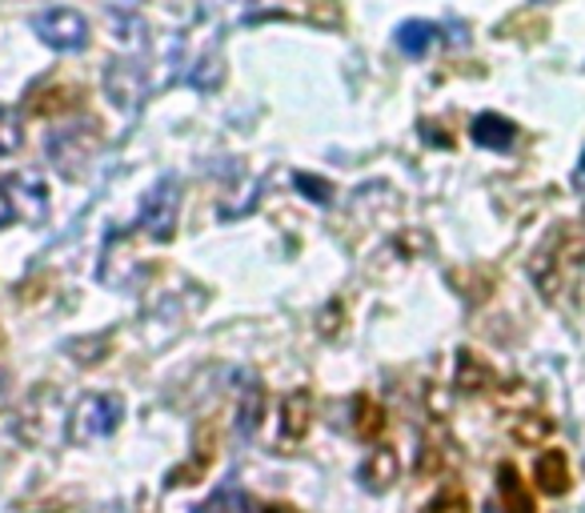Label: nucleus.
<instances>
[{
	"label": "nucleus",
	"instance_id": "f257e3e1",
	"mask_svg": "<svg viewBox=\"0 0 585 513\" xmlns=\"http://www.w3.org/2000/svg\"><path fill=\"white\" fill-rule=\"evenodd\" d=\"M577 265H585V229L582 225L577 229L562 225L538 246V253L529 261V277H534L546 301H558V293L565 289V281Z\"/></svg>",
	"mask_w": 585,
	"mask_h": 513
},
{
	"label": "nucleus",
	"instance_id": "f03ea898",
	"mask_svg": "<svg viewBox=\"0 0 585 513\" xmlns=\"http://www.w3.org/2000/svg\"><path fill=\"white\" fill-rule=\"evenodd\" d=\"M125 421V397L121 394H93L84 397L77 413H72V442H93V437H108Z\"/></svg>",
	"mask_w": 585,
	"mask_h": 513
},
{
	"label": "nucleus",
	"instance_id": "7ed1b4c3",
	"mask_svg": "<svg viewBox=\"0 0 585 513\" xmlns=\"http://www.w3.org/2000/svg\"><path fill=\"white\" fill-rule=\"evenodd\" d=\"M176 213H181V181H176V176H164V181L152 185L149 197L141 201V217H137V225H141L152 241H173Z\"/></svg>",
	"mask_w": 585,
	"mask_h": 513
},
{
	"label": "nucleus",
	"instance_id": "20e7f679",
	"mask_svg": "<svg viewBox=\"0 0 585 513\" xmlns=\"http://www.w3.org/2000/svg\"><path fill=\"white\" fill-rule=\"evenodd\" d=\"M33 33L57 53H77L89 45V21L77 9H48L33 21Z\"/></svg>",
	"mask_w": 585,
	"mask_h": 513
},
{
	"label": "nucleus",
	"instance_id": "39448f33",
	"mask_svg": "<svg viewBox=\"0 0 585 513\" xmlns=\"http://www.w3.org/2000/svg\"><path fill=\"white\" fill-rule=\"evenodd\" d=\"M273 16H285V21H317V24H337L341 9L333 0H253L245 12V21H273Z\"/></svg>",
	"mask_w": 585,
	"mask_h": 513
},
{
	"label": "nucleus",
	"instance_id": "423d86ee",
	"mask_svg": "<svg viewBox=\"0 0 585 513\" xmlns=\"http://www.w3.org/2000/svg\"><path fill=\"white\" fill-rule=\"evenodd\" d=\"M96 149V133L89 125H77V128H60L57 137L48 140V157L57 169H65L69 176L81 173V161H89Z\"/></svg>",
	"mask_w": 585,
	"mask_h": 513
},
{
	"label": "nucleus",
	"instance_id": "0eeeda50",
	"mask_svg": "<svg viewBox=\"0 0 585 513\" xmlns=\"http://www.w3.org/2000/svg\"><path fill=\"white\" fill-rule=\"evenodd\" d=\"M4 193L12 201V213H16V221H45L48 213V193H45V181L36 173H16V176H4Z\"/></svg>",
	"mask_w": 585,
	"mask_h": 513
},
{
	"label": "nucleus",
	"instance_id": "6e6552de",
	"mask_svg": "<svg viewBox=\"0 0 585 513\" xmlns=\"http://www.w3.org/2000/svg\"><path fill=\"white\" fill-rule=\"evenodd\" d=\"M105 93L117 109H137L145 101V72L133 60H113L105 72Z\"/></svg>",
	"mask_w": 585,
	"mask_h": 513
},
{
	"label": "nucleus",
	"instance_id": "1a4fd4ad",
	"mask_svg": "<svg viewBox=\"0 0 585 513\" xmlns=\"http://www.w3.org/2000/svg\"><path fill=\"white\" fill-rule=\"evenodd\" d=\"M398 478H401V457L393 445H377V449H369V457H365L362 469H357V481H362L369 493L393 490V481Z\"/></svg>",
	"mask_w": 585,
	"mask_h": 513
},
{
	"label": "nucleus",
	"instance_id": "9d476101",
	"mask_svg": "<svg viewBox=\"0 0 585 513\" xmlns=\"http://www.w3.org/2000/svg\"><path fill=\"white\" fill-rule=\"evenodd\" d=\"M534 481H538V490L550 493V498L570 493V486H574V478H570V457H565L562 449H546V454L538 457V466H534Z\"/></svg>",
	"mask_w": 585,
	"mask_h": 513
},
{
	"label": "nucleus",
	"instance_id": "9b49d317",
	"mask_svg": "<svg viewBox=\"0 0 585 513\" xmlns=\"http://www.w3.org/2000/svg\"><path fill=\"white\" fill-rule=\"evenodd\" d=\"M313 425V394L309 389H292L282 401V437L285 442H301Z\"/></svg>",
	"mask_w": 585,
	"mask_h": 513
},
{
	"label": "nucleus",
	"instance_id": "f8f14e48",
	"mask_svg": "<svg viewBox=\"0 0 585 513\" xmlns=\"http://www.w3.org/2000/svg\"><path fill=\"white\" fill-rule=\"evenodd\" d=\"M497 493H502V510L505 513H538V505H534V493H529V486L521 481L517 466H509V461H502V466H497Z\"/></svg>",
	"mask_w": 585,
	"mask_h": 513
},
{
	"label": "nucleus",
	"instance_id": "ddd939ff",
	"mask_svg": "<svg viewBox=\"0 0 585 513\" xmlns=\"http://www.w3.org/2000/svg\"><path fill=\"white\" fill-rule=\"evenodd\" d=\"M457 389H461V394L466 397H473V394H485V389H493V385H497V374H493L490 365L481 362L478 353L473 350H461L457 353Z\"/></svg>",
	"mask_w": 585,
	"mask_h": 513
},
{
	"label": "nucleus",
	"instance_id": "4468645a",
	"mask_svg": "<svg viewBox=\"0 0 585 513\" xmlns=\"http://www.w3.org/2000/svg\"><path fill=\"white\" fill-rule=\"evenodd\" d=\"M473 140H478L481 149H509L517 140V128H514V121H505V117H497V113H481L478 121H473Z\"/></svg>",
	"mask_w": 585,
	"mask_h": 513
},
{
	"label": "nucleus",
	"instance_id": "2eb2a0df",
	"mask_svg": "<svg viewBox=\"0 0 585 513\" xmlns=\"http://www.w3.org/2000/svg\"><path fill=\"white\" fill-rule=\"evenodd\" d=\"M353 433L362 442H381V433H386V409L377 406L369 394H362L353 401Z\"/></svg>",
	"mask_w": 585,
	"mask_h": 513
},
{
	"label": "nucleus",
	"instance_id": "dca6fc26",
	"mask_svg": "<svg viewBox=\"0 0 585 513\" xmlns=\"http://www.w3.org/2000/svg\"><path fill=\"white\" fill-rule=\"evenodd\" d=\"M72 105H77V89L72 84H48V89L33 93L28 117H57V113H69Z\"/></svg>",
	"mask_w": 585,
	"mask_h": 513
},
{
	"label": "nucleus",
	"instance_id": "f3484780",
	"mask_svg": "<svg viewBox=\"0 0 585 513\" xmlns=\"http://www.w3.org/2000/svg\"><path fill=\"white\" fill-rule=\"evenodd\" d=\"M553 433V421L546 418V413H538V409H521L514 421H509V437H514L517 445H541L546 437Z\"/></svg>",
	"mask_w": 585,
	"mask_h": 513
},
{
	"label": "nucleus",
	"instance_id": "a211bd4d",
	"mask_svg": "<svg viewBox=\"0 0 585 513\" xmlns=\"http://www.w3.org/2000/svg\"><path fill=\"white\" fill-rule=\"evenodd\" d=\"M437 41V24L429 21H405L398 29V48L405 57H425Z\"/></svg>",
	"mask_w": 585,
	"mask_h": 513
},
{
	"label": "nucleus",
	"instance_id": "6ab92c4d",
	"mask_svg": "<svg viewBox=\"0 0 585 513\" xmlns=\"http://www.w3.org/2000/svg\"><path fill=\"white\" fill-rule=\"evenodd\" d=\"M221 77H225V65H221V57L217 53H205V57L188 69V84L193 89H200V93H213L217 84H221Z\"/></svg>",
	"mask_w": 585,
	"mask_h": 513
},
{
	"label": "nucleus",
	"instance_id": "aec40b11",
	"mask_svg": "<svg viewBox=\"0 0 585 513\" xmlns=\"http://www.w3.org/2000/svg\"><path fill=\"white\" fill-rule=\"evenodd\" d=\"M209 466H213V445H209V433H205V437H200V445H197V461H193V466L173 469V474H169V486H197Z\"/></svg>",
	"mask_w": 585,
	"mask_h": 513
},
{
	"label": "nucleus",
	"instance_id": "412c9836",
	"mask_svg": "<svg viewBox=\"0 0 585 513\" xmlns=\"http://www.w3.org/2000/svg\"><path fill=\"white\" fill-rule=\"evenodd\" d=\"M422 513H469V498L461 486H445L441 493H437L434 502L425 505Z\"/></svg>",
	"mask_w": 585,
	"mask_h": 513
},
{
	"label": "nucleus",
	"instance_id": "4be33fe9",
	"mask_svg": "<svg viewBox=\"0 0 585 513\" xmlns=\"http://www.w3.org/2000/svg\"><path fill=\"white\" fill-rule=\"evenodd\" d=\"M292 185L305 189V197L317 201V205H329V201H333V185H329V181H317V176H309V173H297Z\"/></svg>",
	"mask_w": 585,
	"mask_h": 513
},
{
	"label": "nucleus",
	"instance_id": "5701e85b",
	"mask_svg": "<svg viewBox=\"0 0 585 513\" xmlns=\"http://www.w3.org/2000/svg\"><path fill=\"white\" fill-rule=\"evenodd\" d=\"M21 145V128H16V117H0V157L16 152Z\"/></svg>",
	"mask_w": 585,
	"mask_h": 513
},
{
	"label": "nucleus",
	"instance_id": "b1692460",
	"mask_svg": "<svg viewBox=\"0 0 585 513\" xmlns=\"http://www.w3.org/2000/svg\"><path fill=\"white\" fill-rule=\"evenodd\" d=\"M261 421V389H253V394L245 397V409H241V430L253 433Z\"/></svg>",
	"mask_w": 585,
	"mask_h": 513
},
{
	"label": "nucleus",
	"instance_id": "393cba45",
	"mask_svg": "<svg viewBox=\"0 0 585 513\" xmlns=\"http://www.w3.org/2000/svg\"><path fill=\"white\" fill-rule=\"evenodd\" d=\"M193 513H233V498H229V493H217L209 502H200Z\"/></svg>",
	"mask_w": 585,
	"mask_h": 513
},
{
	"label": "nucleus",
	"instance_id": "a878e982",
	"mask_svg": "<svg viewBox=\"0 0 585 513\" xmlns=\"http://www.w3.org/2000/svg\"><path fill=\"white\" fill-rule=\"evenodd\" d=\"M257 513H297V510H292V505H285V502H265Z\"/></svg>",
	"mask_w": 585,
	"mask_h": 513
},
{
	"label": "nucleus",
	"instance_id": "bb28decb",
	"mask_svg": "<svg viewBox=\"0 0 585 513\" xmlns=\"http://www.w3.org/2000/svg\"><path fill=\"white\" fill-rule=\"evenodd\" d=\"M577 185H585V157H582V169H577Z\"/></svg>",
	"mask_w": 585,
	"mask_h": 513
},
{
	"label": "nucleus",
	"instance_id": "cd10ccee",
	"mask_svg": "<svg viewBox=\"0 0 585 513\" xmlns=\"http://www.w3.org/2000/svg\"><path fill=\"white\" fill-rule=\"evenodd\" d=\"M582 229H585V213H582Z\"/></svg>",
	"mask_w": 585,
	"mask_h": 513
},
{
	"label": "nucleus",
	"instance_id": "c85d7f7f",
	"mask_svg": "<svg viewBox=\"0 0 585 513\" xmlns=\"http://www.w3.org/2000/svg\"><path fill=\"white\" fill-rule=\"evenodd\" d=\"M0 117H4V113H0Z\"/></svg>",
	"mask_w": 585,
	"mask_h": 513
}]
</instances>
